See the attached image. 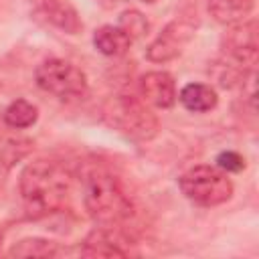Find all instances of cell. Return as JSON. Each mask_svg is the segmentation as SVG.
Here are the masks:
<instances>
[{
	"label": "cell",
	"mask_w": 259,
	"mask_h": 259,
	"mask_svg": "<svg viewBox=\"0 0 259 259\" xmlns=\"http://www.w3.org/2000/svg\"><path fill=\"white\" fill-rule=\"evenodd\" d=\"M0 243H2V237H0Z\"/></svg>",
	"instance_id": "d6986e66"
},
{
	"label": "cell",
	"mask_w": 259,
	"mask_h": 259,
	"mask_svg": "<svg viewBox=\"0 0 259 259\" xmlns=\"http://www.w3.org/2000/svg\"><path fill=\"white\" fill-rule=\"evenodd\" d=\"M38 117V109L34 103L26 99H16L4 109V123L12 130H26Z\"/></svg>",
	"instance_id": "9a60e30c"
},
{
	"label": "cell",
	"mask_w": 259,
	"mask_h": 259,
	"mask_svg": "<svg viewBox=\"0 0 259 259\" xmlns=\"http://www.w3.org/2000/svg\"><path fill=\"white\" fill-rule=\"evenodd\" d=\"M59 247L55 241L42 237H26L8 249V257H55Z\"/></svg>",
	"instance_id": "5bb4252c"
},
{
	"label": "cell",
	"mask_w": 259,
	"mask_h": 259,
	"mask_svg": "<svg viewBox=\"0 0 259 259\" xmlns=\"http://www.w3.org/2000/svg\"><path fill=\"white\" fill-rule=\"evenodd\" d=\"M225 55L235 71H253L257 63V22L241 20L225 34Z\"/></svg>",
	"instance_id": "8992f818"
},
{
	"label": "cell",
	"mask_w": 259,
	"mask_h": 259,
	"mask_svg": "<svg viewBox=\"0 0 259 259\" xmlns=\"http://www.w3.org/2000/svg\"><path fill=\"white\" fill-rule=\"evenodd\" d=\"M117 26L132 38V42L136 40V38H142L146 32H148V28H150V24H148V18L140 12V10H123L121 14H119V20H117Z\"/></svg>",
	"instance_id": "2e32d148"
},
{
	"label": "cell",
	"mask_w": 259,
	"mask_h": 259,
	"mask_svg": "<svg viewBox=\"0 0 259 259\" xmlns=\"http://www.w3.org/2000/svg\"><path fill=\"white\" fill-rule=\"evenodd\" d=\"M132 38L119 28L111 24H103L93 32V47L105 57H121L130 51Z\"/></svg>",
	"instance_id": "8fae6325"
},
{
	"label": "cell",
	"mask_w": 259,
	"mask_h": 259,
	"mask_svg": "<svg viewBox=\"0 0 259 259\" xmlns=\"http://www.w3.org/2000/svg\"><path fill=\"white\" fill-rule=\"evenodd\" d=\"M194 32V24L188 22L186 18L172 20L146 49V57L152 63H166L176 59L182 53V47L190 40Z\"/></svg>",
	"instance_id": "52a82bcc"
},
{
	"label": "cell",
	"mask_w": 259,
	"mask_h": 259,
	"mask_svg": "<svg viewBox=\"0 0 259 259\" xmlns=\"http://www.w3.org/2000/svg\"><path fill=\"white\" fill-rule=\"evenodd\" d=\"M103 119L127 138L142 142L152 140L160 127L158 117L150 111V107L142 99H136L132 95H119L109 99L103 107Z\"/></svg>",
	"instance_id": "3957f363"
},
{
	"label": "cell",
	"mask_w": 259,
	"mask_h": 259,
	"mask_svg": "<svg viewBox=\"0 0 259 259\" xmlns=\"http://www.w3.org/2000/svg\"><path fill=\"white\" fill-rule=\"evenodd\" d=\"M34 79L45 93H51L53 97L63 101L83 99L89 89L87 75L77 65L65 59L42 61L34 71Z\"/></svg>",
	"instance_id": "5b68a950"
},
{
	"label": "cell",
	"mask_w": 259,
	"mask_h": 259,
	"mask_svg": "<svg viewBox=\"0 0 259 259\" xmlns=\"http://www.w3.org/2000/svg\"><path fill=\"white\" fill-rule=\"evenodd\" d=\"M127 243L130 239L119 231V225L115 227L99 225L85 237L81 255L83 257H127L130 255Z\"/></svg>",
	"instance_id": "ba28073f"
},
{
	"label": "cell",
	"mask_w": 259,
	"mask_h": 259,
	"mask_svg": "<svg viewBox=\"0 0 259 259\" xmlns=\"http://www.w3.org/2000/svg\"><path fill=\"white\" fill-rule=\"evenodd\" d=\"M18 188L26 210L32 217H45L59 210L69 198L71 174L57 162L34 160L22 168Z\"/></svg>",
	"instance_id": "6da1fadb"
},
{
	"label": "cell",
	"mask_w": 259,
	"mask_h": 259,
	"mask_svg": "<svg viewBox=\"0 0 259 259\" xmlns=\"http://www.w3.org/2000/svg\"><path fill=\"white\" fill-rule=\"evenodd\" d=\"M217 168H221L223 172H241L245 168V158L235 152V150H227V152H221L217 156Z\"/></svg>",
	"instance_id": "e0dca14e"
},
{
	"label": "cell",
	"mask_w": 259,
	"mask_h": 259,
	"mask_svg": "<svg viewBox=\"0 0 259 259\" xmlns=\"http://www.w3.org/2000/svg\"><path fill=\"white\" fill-rule=\"evenodd\" d=\"M140 97L146 105L168 109L176 103V83L174 77L166 71H148L140 77Z\"/></svg>",
	"instance_id": "9c48e42d"
},
{
	"label": "cell",
	"mask_w": 259,
	"mask_h": 259,
	"mask_svg": "<svg viewBox=\"0 0 259 259\" xmlns=\"http://www.w3.org/2000/svg\"><path fill=\"white\" fill-rule=\"evenodd\" d=\"M28 2L32 4V10L40 18L61 28L63 32L79 34L83 30V22L69 0H28Z\"/></svg>",
	"instance_id": "30bf717a"
},
{
	"label": "cell",
	"mask_w": 259,
	"mask_h": 259,
	"mask_svg": "<svg viewBox=\"0 0 259 259\" xmlns=\"http://www.w3.org/2000/svg\"><path fill=\"white\" fill-rule=\"evenodd\" d=\"M178 186L190 202H194L196 206H206V208L225 204L227 200H231L233 190H235L229 174L208 164H200V166L186 170L180 176Z\"/></svg>",
	"instance_id": "277c9868"
},
{
	"label": "cell",
	"mask_w": 259,
	"mask_h": 259,
	"mask_svg": "<svg viewBox=\"0 0 259 259\" xmlns=\"http://www.w3.org/2000/svg\"><path fill=\"white\" fill-rule=\"evenodd\" d=\"M142 2H146V4H154V2H158V0H142Z\"/></svg>",
	"instance_id": "ac0fdd59"
},
{
	"label": "cell",
	"mask_w": 259,
	"mask_h": 259,
	"mask_svg": "<svg viewBox=\"0 0 259 259\" xmlns=\"http://www.w3.org/2000/svg\"><path fill=\"white\" fill-rule=\"evenodd\" d=\"M178 99L192 113H206V111L214 109L217 103H219V95H217L214 87H210L206 83H188V85H184Z\"/></svg>",
	"instance_id": "7c38bea8"
},
{
	"label": "cell",
	"mask_w": 259,
	"mask_h": 259,
	"mask_svg": "<svg viewBox=\"0 0 259 259\" xmlns=\"http://www.w3.org/2000/svg\"><path fill=\"white\" fill-rule=\"evenodd\" d=\"M253 0H208L210 14L225 24H237L251 12Z\"/></svg>",
	"instance_id": "4fadbf2b"
},
{
	"label": "cell",
	"mask_w": 259,
	"mask_h": 259,
	"mask_svg": "<svg viewBox=\"0 0 259 259\" xmlns=\"http://www.w3.org/2000/svg\"><path fill=\"white\" fill-rule=\"evenodd\" d=\"M83 202L97 225L115 227L134 214V204L119 180L107 172H91L85 178Z\"/></svg>",
	"instance_id": "7a4b0ae2"
}]
</instances>
